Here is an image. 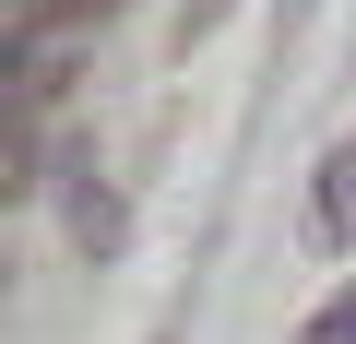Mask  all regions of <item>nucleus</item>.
<instances>
[{
	"label": "nucleus",
	"instance_id": "obj_6",
	"mask_svg": "<svg viewBox=\"0 0 356 344\" xmlns=\"http://www.w3.org/2000/svg\"><path fill=\"white\" fill-rule=\"evenodd\" d=\"M297 13H309V0H285V24H297Z\"/></svg>",
	"mask_w": 356,
	"mask_h": 344
},
{
	"label": "nucleus",
	"instance_id": "obj_1",
	"mask_svg": "<svg viewBox=\"0 0 356 344\" xmlns=\"http://www.w3.org/2000/svg\"><path fill=\"white\" fill-rule=\"evenodd\" d=\"M297 226H309V249H321V261H344V249H356V131L309 166V214H297Z\"/></svg>",
	"mask_w": 356,
	"mask_h": 344
},
{
	"label": "nucleus",
	"instance_id": "obj_4",
	"mask_svg": "<svg viewBox=\"0 0 356 344\" xmlns=\"http://www.w3.org/2000/svg\"><path fill=\"white\" fill-rule=\"evenodd\" d=\"M297 344H356V273H344V285L309 309V332H297Z\"/></svg>",
	"mask_w": 356,
	"mask_h": 344
},
{
	"label": "nucleus",
	"instance_id": "obj_3",
	"mask_svg": "<svg viewBox=\"0 0 356 344\" xmlns=\"http://www.w3.org/2000/svg\"><path fill=\"white\" fill-rule=\"evenodd\" d=\"M107 13H119V0H24V13H13V36H36V48H48V36H72V24H107Z\"/></svg>",
	"mask_w": 356,
	"mask_h": 344
},
{
	"label": "nucleus",
	"instance_id": "obj_2",
	"mask_svg": "<svg viewBox=\"0 0 356 344\" xmlns=\"http://www.w3.org/2000/svg\"><path fill=\"white\" fill-rule=\"evenodd\" d=\"M60 226H72V249H83V261H107V249L131 238V214H119V190L95 179V154H72V166H60Z\"/></svg>",
	"mask_w": 356,
	"mask_h": 344
},
{
	"label": "nucleus",
	"instance_id": "obj_7",
	"mask_svg": "<svg viewBox=\"0 0 356 344\" xmlns=\"http://www.w3.org/2000/svg\"><path fill=\"white\" fill-rule=\"evenodd\" d=\"M13 13H24V0H13Z\"/></svg>",
	"mask_w": 356,
	"mask_h": 344
},
{
	"label": "nucleus",
	"instance_id": "obj_5",
	"mask_svg": "<svg viewBox=\"0 0 356 344\" xmlns=\"http://www.w3.org/2000/svg\"><path fill=\"white\" fill-rule=\"evenodd\" d=\"M226 13H238V0H178V48H202V36L226 24Z\"/></svg>",
	"mask_w": 356,
	"mask_h": 344
}]
</instances>
